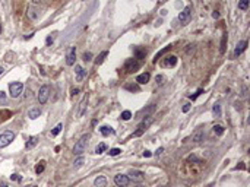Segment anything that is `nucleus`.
Returning a JSON list of instances; mask_svg holds the SVG:
<instances>
[{"label":"nucleus","mask_w":250,"mask_h":187,"mask_svg":"<svg viewBox=\"0 0 250 187\" xmlns=\"http://www.w3.org/2000/svg\"><path fill=\"white\" fill-rule=\"evenodd\" d=\"M75 72H76V81H78V82H82L84 78L87 76V70L82 67V66L76 65V66H75Z\"/></svg>","instance_id":"nucleus-10"},{"label":"nucleus","mask_w":250,"mask_h":187,"mask_svg":"<svg viewBox=\"0 0 250 187\" xmlns=\"http://www.w3.org/2000/svg\"><path fill=\"white\" fill-rule=\"evenodd\" d=\"M40 114H41V110H40V108H31V110L28 111V117H29L31 120L38 119Z\"/></svg>","instance_id":"nucleus-18"},{"label":"nucleus","mask_w":250,"mask_h":187,"mask_svg":"<svg viewBox=\"0 0 250 187\" xmlns=\"http://www.w3.org/2000/svg\"><path fill=\"white\" fill-rule=\"evenodd\" d=\"M0 32H1V25H0Z\"/></svg>","instance_id":"nucleus-52"},{"label":"nucleus","mask_w":250,"mask_h":187,"mask_svg":"<svg viewBox=\"0 0 250 187\" xmlns=\"http://www.w3.org/2000/svg\"><path fill=\"white\" fill-rule=\"evenodd\" d=\"M4 102H6V94L0 91V104H4Z\"/></svg>","instance_id":"nucleus-38"},{"label":"nucleus","mask_w":250,"mask_h":187,"mask_svg":"<svg viewBox=\"0 0 250 187\" xmlns=\"http://www.w3.org/2000/svg\"><path fill=\"white\" fill-rule=\"evenodd\" d=\"M22 89H23V85L21 82H12L9 85V92H10V95L13 98H18L19 95L22 94Z\"/></svg>","instance_id":"nucleus-5"},{"label":"nucleus","mask_w":250,"mask_h":187,"mask_svg":"<svg viewBox=\"0 0 250 187\" xmlns=\"http://www.w3.org/2000/svg\"><path fill=\"white\" fill-rule=\"evenodd\" d=\"M164 152V148H158V149H157V155H160V153H162Z\"/></svg>","instance_id":"nucleus-46"},{"label":"nucleus","mask_w":250,"mask_h":187,"mask_svg":"<svg viewBox=\"0 0 250 187\" xmlns=\"http://www.w3.org/2000/svg\"><path fill=\"white\" fill-rule=\"evenodd\" d=\"M10 180H12V181H21V180H22V177L18 175V174H12V175H10Z\"/></svg>","instance_id":"nucleus-37"},{"label":"nucleus","mask_w":250,"mask_h":187,"mask_svg":"<svg viewBox=\"0 0 250 187\" xmlns=\"http://www.w3.org/2000/svg\"><path fill=\"white\" fill-rule=\"evenodd\" d=\"M100 133L103 136H108V135H114V130L110 127V126H101L100 127Z\"/></svg>","instance_id":"nucleus-19"},{"label":"nucleus","mask_w":250,"mask_h":187,"mask_svg":"<svg viewBox=\"0 0 250 187\" xmlns=\"http://www.w3.org/2000/svg\"><path fill=\"white\" fill-rule=\"evenodd\" d=\"M149 79H151V75H149L148 72H145V73L139 75V76L136 78V82H138V84H141V85H145V84H148V82H149Z\"/></svg>","instance_id":"nucleus-13"},{"label":"nucleus","mask_w":250,"mask_h":187,"mask_svg":"<svg viewBox=\"0 0 250 187\" xmlns=\"http://www.w3.org/2000/svg\"><path fill=\"white\" fill-rule=\"evenodd\" d=\"M143 156L149 158V156H152V153H151V151H143Z\"/></svg>","instance_id":"nucleus-43"},{"label":"nucleus","mask_w":250,"mask_h":187,"mask_svg":"<svg viewBox=\"0 0 250 187\" xmlns=\"http://www.w3.org/2000/svg\"><path fill=\"white\" fill-rule=\"evenodd\" d=\"M203 139H205V132H203V129H197L196 132L192 135V140H193V142H196V143L202 142Z\"/></svg>","instance_id":"nucleus-12"},{"label":"nucleus","mask_w":250,"mask_h":187,"mask_svg":"<svg viewBox=\"0 0 250 187\" xmlns=\"http://www.w3.org/2000/svg\"><path fill=\"white\" fill-rule=\"evenodd\" d=\"M164 65H165L167 67H174V66L177 65V57H176V56H168Z\"/></svg>","instance_id":"nucleus-17"},{"label":"nucleus","mask_w":250,"mask_h":187,"mask_svg":"<svg viewBox=\"0 0 250 187\" xmlns=\"http://www.w3.org/2000/svg\"><path fill=\"white\" fill-rule=\"evenodd\" d=\"M212 113H214L215 117H221V105L219 104H215L212 107Z\"/></svg>","instance_id":"nucleus-27"},{"label":"nucleus","mask_w":250,"mask_h":187,"mask_svg":"<svg viewBox=\"0 0 250 187\" xmlns=\"http://www.w3.org/2000/svg\"><path fill=\"white\" fill-rule=\"evenodd\" d=\"M162 81H164V76H162V75H158V76H157V82H158V85H162V84H164Z\"/></svg>","instance_id":"nucleus-40"},{"label":"nucleus","mask_w":250,"mask_h":187,"mask_svg":"<svg viewBox=\"0 0 250 187\" xmlns=\"http://www.w3.org/2000/svg\"><path fill=\"white\" fill-rule=\"evenodd\" d=\"M225 44H227V34L222 35V40H221V53L225 51Z\"/></svg>","instance_id":"nucleus-33"},{"label":"nucleus","mask_w":250,"mask_h":187,"mask_svg":"<svg viewBox=\"0 0 250 187\" xmlns=\"http://www.w3.org/2000/svg\"><path fill=\"white\" fill-rule=\"evenodd\" d=\"M107 54H108L107 51H101V53H100V56L95 59V65H101V63L104 62V59L107 57Z\"/></svg>","instance_id":"nucleus-23"},{"label":"nucleus","mask_w":250,"mask_h":187,"mask_svg":"<svg viewBox=\"0 0 250 187\" xmlns=\"http://www.w3.org/2000/svg\"><path fill=\"white\" fill-rule=\"evenodd\" d=\"M127 177H129V180H132L135 183H142L143 178H145V174L139 170H130L127 172Z\"/></svg>","instance_id":"nucleus-4"},{"label":"nucleus","mask_w":250,"mask_h":187,"mask_svg":"<svg viewBox=\"0 0 250 187\" xmlns=\"http://www.w3.org/2000/svg\"><path fill=\"white\" fill-rule=\"evenodd\" d=\"M155 108H157V104H151L149 107H146L145 110H142V113H141V114H142V117H143V119H145V117H149V116L155 111Z\"/></svg>","instance_id":"nucleus-15"},{"label":"nucleus","mask_w":250,"mask_h":187,"mask_svg":"<svg viewBox=\"0 0 250 187\" xmlns=\"http://www.w3.org/2000/svg\"><path fill=\"white\" fill-rule=\"evenodd\" d=\"M15 139V133L10 130H6L4 133L0 135V148H6L7 145H10Z\"/></svg>","instance_id":"nucleus-2"},{"label":"nucleus","mask_w":250,"mask_h":187,"mask_svg":"<svg viewBox=\"0 0 250 187\" xmlns=\"http://www.w3.org/2000/svg\"><path fill=\"white\" fill-rule=\"evenodd\" d=\"M3 72H4V69H3V67H1V66H0V75H1Z\"/></svg>","instance_id":"nucleus-51"},{"label":"nucleus","mask_w":250,"mask_h":187,"mask_svg":"<svg viewBox=\"0 0 250 187\" xmlns=\"http://www.w3.org/2000/svg\"><path fill=\"white\" fill-rule=\"evenodd\" d=\"M0 187H9V186H7L6 183H0Z\"/></svg>","instance_id":"nucleus-50"},{"label":"nucleus","mask_w":250,"mask_h":187,"mask_svg":"<svg viewBox=\"0 0 250 187\" xmlns=\"http://www.w3.org/2000/svg\"><path fill=\"white\" fill-rule=\"evenodd\" d=\"M75 59H76V47H70L67 50V54H66V65L73 66L75 65Z\"/></svg>","instance_id":"nucleus-9"},{"label":"nucleus","mask_w":250,"mask_h":187,"mask_svg":"<svg viewBox=\"0 0 250 187\" xmlns=\"http://www.w3.org/2000/svg\"><path fill=\"white\" fill-rule=\"evenodd\" d=\"M120 117H122V120L127 121V120L132 119V113H130L129 110H126V111H123V113H122V116H120Z\"/></svg>","instance_id":"nucleus-30"},{"label":"nucleus","mask_w":250,"mask_h":187,"mask_svg":"<svg viewBox=\"0 0 250 187\" xmlns=\"http://www.w3.org/2000/svg\"><path fill=\"white\" fill-rule=\"evenodd\" d=\"M48 97H50V86L48 85H43L38 91V102L40 104H45L48 101Z\"/></svg>","instance_id":"nucleus-3"},{"label":"nucleus","mask_w":250,"mask_h":187,"mask_svg":"<svg viewBox=\"0 0 250 187\" xmlns=\"http://www.w3.org/2000/svg\"><path fill=\"white\" fill-rule=\"evenodd\" d=\"M200 94H203V89H197L196 94H195L193 97H190V98H192V101H193V100H196V98L199 97V95H200Z\"/></svg>","instance_id":"nucleus-39"},{"label":"nucleus","mask_w":250,"mask_h":187,"mask_svg":"<svg viewBox=\"0 0 250 187\" xmlns=\"http://www.w3.org/2000/svg\"><path fill=\"white\" fill-rule=\"evenodd\" d=\"M190 107H192L190 104H184V105H183V113H187V111L190 110Z\"/></svg>","instance_id":"nucleus-41"},{"label":"nucleus","mask_w":250,"mask_h":187,"mask_svg":"<svg viewBox=\"0 0 250 187\" xmlns=\"http://www.w3.org/2000/svg\"><path fill=\"white\" fill-rule=\"evenodd\" d=\"M44 168H45L44 162H40V164H38V165L35 167V172H37V174H41V172L44 171Z\"/></svg>","instance_id":"nucleus-34"},{"label":"nucleus","mask_w":250,"mask_h":187,"mask_svg":"<svg viewBox=\"0 0 250 187\" xmlns=\"http://www.w3.org/2000/svg\"><path fill=\"white\" fill-rule=\"evenodd\" d=\"M88 139H89V135H84V136L75 143V146H73V153H75V155H82V153L85 152Z\"/></svg>","instance_id":"nucleus-1"},{"label":"nucleus","mask_w":250,"mask_h":187,"mask_svg":"<svg viewBox=\"0 0 250 187\" xmlns=\"http://www.w3.org/2000/svg\"><path fill=\"white\" fill-rule=\"evenodd\" d=\"M87 102H88V97H85L82 102H81V111H79V116L82 117L84 114H85V107H87Z\"/></svg>","instance_id":"nucleus-25"},{"label":"nucleus","mask_w":250,"mask_h":187,"mask_svg":"<svg viewBox=\"0 0 250 187\" xmlns=\"http://www.w3.org/2000/svg\"><path fill=\"white\" fill-rule=\"evenodd\" d=\"M120 153H122V149H119V148H113V149H110L108 155H110V156H117V155H120Z\"/></svg>","instance_id":"nucleus-31"},{"label":"nucleus","mask_w":250,"mask_h":187,"mask_svg":"<svg viewBox=\"0 0 250 187\" xmlns=\"http://www.w3.org/2000/svg\"><path fill=\"white\" fill-rule=\"evenodd\" d=\"M212 130H214V133L216 135V136H222L224 132H225L224 126H221V124H215L214 127H212Z\"/></svg>","instance_id":"nucleus-21"},{"label":"nucleus","mask_w":250,"mask_h":187,"mask_svg":"<svg viewBox=\"0 0 250 187\" xmlns=\"http://www.w3.org/2000/svg\"><path fill=\"white\" fill-rule=\"evenodd\" d=\"M91 57H92V54H91L89 51L88 53H84V56H82V59H84V62H89Z\"/></svg>","instance_id":"nucleus-36"},{"label":"nucleus","mask_w":250,"mask_h":187,"mask_svg":"<svg viewBox=\"0 0 250 187\" xmlns=\"http://www.w3.org/2000/svg\"><path fill=\"white\" fill-rule=\"evenodd\" d=\"M190 15H192V7H190V6H186V7L180 12L179 21L183 23V25H186V23L190 21Z\"/></svg>","instance_id":"nucleus-7"},{"label":"nucleus","mask_w":250,"mask_h":187,"mask_svg":"<svg viewBox=\"0 0 250 187\" xmlns=\"http://www.w3.org/2000/svg\"><path fill=\"white\" fill-rule=\"evenodd\" d=\"M138 187H142V186H138Z\"/></svg>","instance_id":"nucleus-53"},{"label":"nucleus","mask_w":250,"mask_h":187,"mask_svg":"<svg viewBox=\"0 0 250 187\" xmlns=\"http://www.w3.org/2000/svg\"><path fill=\"white\" fill-rule=\"evenodd\" d=\"M133 54H135V59L136 60H142V59H145V56H146V50H142V48H135L133 50Z\"/></svg>","instance_id":"nucleus-16"},{"label":"nucleus","mask_w":250,"mask_h":187,"mask_svg":"<svg viewBox=\"0 0 250 187\" xmlns=\"http://www.w3.org/2000/svg\"><path fill=\"white\" fill-rule=\"evenodd\" d=\"M32 1H34L35 4H38V3H41V1H44V0H32Z\"/></svg>","instance_id":"nucleus-49"},{"label":"nucleus","mask_w":250,"mask_h":187,"mask_svg":"<svg viewBox=\"0 0 250 187\" xmlns=\"http://www.w3.org/2000/svg\"><path fill=\"white\" fill-rule=\"evenodd\" d=\"M82 164H84V158H82V156H79V158L75 161V167H76V168H81V167H82Z\"/></svg>","instance_id":"nucleus-35"},{"label":"nucleus","mask_w":250,"mask_h":187,"mask_svg":"<svg viewBox=\"0 0 250 187\" xmlns=\"http://www.w3.org/2000/svg\"><path fill=\"white\" fill-rule=\"evenodd\" d=\"M40 15V12H37L35 9H29V12H28V16L31 18V19H37Z\"/></svg>","instance_id":"nucleus-32"},{"label":"nucleus","mask_w":250,"mask_h":187,"mask_svg":"<svg viewBox=\"0 0 250 187\" xmlns=\"http://www.w3.org/2000/svg\"><path fill=\"white\" fill-rule=\"evenodd\" d=\"M79 91H81L79 88H73V89H72V95H73V97H75V95H78V94H79Z\"/></svg>","instance_id":"nucleus-42"},{"label":"nucleus","mask_w":250,"mask_h":187,"mask_svg":"<svg viewBox=\"0 0 250 187\" xmlns=\"http://www.w3.org/2000/svg\"><path fill=\"white\" fill-rule=\"evenodd\" d=\"M106 149H107V145H106L104 142H101V143H98V146L95 148V152H97V153H103V152H106Z\"/></svg>","instance_id":"nucleus-26"},{"label":"nucleus","mask_w":250,"mask_h":187,"mask_svg":"<svg viewBox=\"0 0 250 187\" xmlns=\"http://www.w3.org/2000/svg\"><path fill=\"white\" fill-rule=\"evenodd\" d=\"M1 116L4 119V116H10V111H1Z\"/></svg>","instance_id":"nucleus-45"},{"label":"nucleus","mask_w":250,"mask_h":187,"mask_svg":"<svg viewBox=\"0 0 250 187\" xmlns=\"http://www.w3.org/2000/svg\"><path fill=\"white\" fill-rule=\"evenodd\" d=\"M62 129H63V124H62V123H59V124H57V126H56V127L53 129V132H51V136H57V135L62 132Z\"/></svg>","instance_id":"nucleus-29"},{"label":"nucleus","mask_w":250,"mask_h":187,"mask_svg":"<svg viewBox=\"0 0 250 187\" xmlns=\"http://www.w3.org/2000/svg\"><path fill=\"white\" fill-rule=\"evenodd\" d=\"M187 47H189V48H187V54H190V51H193V47H195V45L190 44V45H187Z\"/></svg>","instance_id":"nucleus-44"},{"label":"nucleus","mask_w":250,"mask_h":187,"mask_svg":"<svg viewBox=\"0 0 250 187\" xmlns=\"http://www.w3.org/2000/svg\"><path fill=\"white\" fill-rule=\"evenodd\" d=\"M94 186L95 187H107V178L104 175H98L94 181Z\"/></svg>","instance_id":"nucleus-14"},{"label":"nucleus","mask_w":250,"mask_h":187,"mask_svg":"<svg viewBox=\"0 0 250 187\" xmlns=\"http://www.w3.org/2000/svg\"><path fill=\"white\" fill-rule=\"evenodd\" d=\"M51 43H53V37H48L47 38V44H51Z\"/></svg>","instance_id":"nucleus-48"},{"label":"nucleus","mask_w":250,"mask_h":187,"mask_svg":"<svg viewBox=\"0 0 250 187\" xmlns=\"http://www.w3.org/2000/svg\"><path fill=\"white\" fill-rule=\"evenodd\" d=\"M125 89L130 91V92H138L139 91V85H136V84H126Z\"/></svg>","instance_id":"nucleus-24"},{"label":"nucleus","mask_w":250,"mask_h":187,"mask_svg":"<svg viewBox=\"0 0 250 187\" xmlns=\"http://www.w3.org/2000/svg\"><path fill=\"white\" fill-rule=\"evenodd\" d=\"M37 143H38V137H37V136H31L28 140H26V145H25V146H26L28 149H32Z\"/></svg>","instance_id":"nucleus-20"},{"label":"nucleus","mask_w":250,"mask_h":187,"mask_svg":"<svg viewBox=\"0 0 250 187\" xmlns=\"http://www.w3.org/2000/svg\"><path fill=\"white\" fill-rule=\"evenodd\" d=\"M139 67H141V65H139V62H138L136 59H127V60H126V63H125L126 72L133 73V72H136Z\"/></svg>","instance_id":"nucleus-6"},{"label":"nucleus","mask_w":250,"mask_h":187,"mask_svg":"<svg viewBox=\"0 0 250 187\" xmlns=\"http://www.w3.org/2000/svg\"><path fill=\"white\" fill-rule=\"evenodd\" d=\"M246 47H247V41L246 40H243V41H240L238 44H237V47H235V50H234V56L235 57H238L243 51L246 50Z\"/></svg>","instance_id":"nucleus-11"},{"label":"nucleus","mask_w":250,"mask_h":187,"mask_svg":"<svg viewBox=\"0 0 250 187\" xmlns=\"http://www.w3.org/2000/svg\"><path fill=\"white\" fill-rule=\"evenodd\" d=\"M212 18H214V19L219 18V13H218V12H214V13H212Z\"/></svg>","instance_id":"nucleus-47"},{"label":"nucleus","mask_w":250,"mask_h":187,"mask_svg":"<svg viewBox=\"0 0 250 187\" xmlns=\"http://www.w3.org/2000/svg\"><path fill=\"white\" fill-rule=\"evenodd\" d=\"M129 177L125 175V174H117V175H114V183H116V186L119 187H127L129 184Z\"/></svg>","instance_id":"nucleus-8"},{"label":"nucleus","mask_w":250,"mask_h":187,"mask_svg":"<svg viewBox=\"0 0 250 187\" xmlns=\"http://www.w3.org/2000/svg\"><path fill=\"white\" fill-rule=\"evenodd\" d=\"M171 47H173V45H167L165 48H162V50H160V51H158V53L155 54V57H154V63H157V60H160V57H161V56H164V54H165L167 51L170 50Z\"/></svg>","instance_id":"nucleus-22"},{"label":"nucleus","mask_w":250,"mask_h":187,"mask_svg":"<svg viewBox=\"0 0 250 187\" xmlns=\"http://www.w3.org/2000/svg\"><path fill=\"white\" fill-rule=\"evenodd\" d=\"M249 1L250 0H240V1H238V9L246 10V9L249 7Z\"/></svg>","instance_id":"nucleus-28"}]
</instances>
